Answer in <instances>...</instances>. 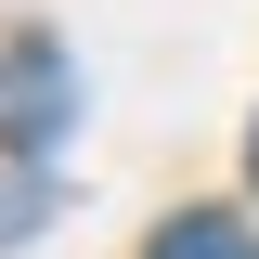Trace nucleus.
I'll return each mask as SVG.
<instances>
[{"label":"nucleus","instance_id":"nucleus-1","mask_svg":"<svg viewBox=\"0 0 259 259\" xmlns=\"http://www.w3.org/2000/svg\"><path fill=\"white\" fill-rule=\"evenodd\" d=\"M52 130H78V65H65L52 39H0V143L39 156Z\"/></svg>","mask_w":259,"mask_h":259},{"label":"nucleus","instance_id":"nucleus-2","mask_svg":"<svg viewBox=\"0 0 259 259\" xmlns=\"http://www.w3.org/2000/svg\"><path fill=\"white\" fill-rule=\"evenodd\" d=\"M143 259H259V246H246V233L221 221V207H194V221H168V233H156Z\"/></svg>","mask_w":259,"mask_h":259},{"label":"nucleus","instance_id":"nucleus-3","mask_svg":"<svg viewBox=\"0 0 259 259\" xmlns=\"http://www.w3.org/2000/svg\"><path fill=\"white\" fill-rule=\"evenodd\" d=\"M39 207H52V182H0V246H13V233H26Z\"/></svg>","mask_w":259,"mask_h":259},{"label":"nucleus","instance_id":"nucleus-4","mask_svg":"<svg viewBox=\"0 0 259 259\" xmlns=\"http://www.w3.org/2000/svg\"><path fill=\"white\" fill-rule=\"evenodd\" d=\"M246 168H259V143H246Z\"/></svg>","mask_w":259,"mask_h":259}]
</instances>
